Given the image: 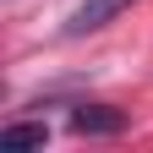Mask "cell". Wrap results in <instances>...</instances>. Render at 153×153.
I'll use <instances>...</instances> for the list:
<instances>
[{
  "label": "cell",
  "instance_id": "1",
  "mask_svg": "<svg viewBox=\"0 0 153 153\" xmlns=\"http://www.w3.org/2000/svg\"><path fill=\"white\" fill-rule=\"evenodd\" d=\"M126 6H137V0H82V6L71 11V22H66V38H82V33L109 27V22H115Z\"/></svg>",
  "mask_w": 153,
  "mask_h": 153
},
{
  "label": "cell",
  "instance_id": "2",
  "mask_svg": "<svg viewBox=\"0 0 153 153\" xmlns=\"http://www.w3.org/2000/svg\"><path fill=\"white\" fill-rule=\"evenodd\" d=\"M71 131H82V137H115V131H126V115L109 109V104H82V109H71Z\"/></svg>",
  "mask_w": 153,
  "mask_h": 153
},
{
  "label": "cell",
  "instance_id": "3",
  "mask_svg": "<svg viewBox=\"0 0 153 153\" xmlns=\"http://www.w3.org/2000/svg\"><path fill=\"white\" fill-rule=\"evenodd\" d=\"M44 142H49V126L44 120H16V126L0 131V148H44Z\"/></svg>",
  "mask_w": 153,
  "mask_h": 153
}]
</instances>
